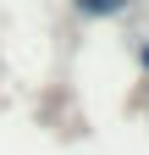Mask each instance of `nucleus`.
I'll use <instances>...</instances> for the list:
<instances>
[{
	"label": "nucleus",
	"instance_id": "nucleus-2",
	"mask_svg": "<svg viewBox=\"0 0 149 155\" xmlns=\"http://www.w3.org/2000/svg\"><path fill=\"white\" fill-rule=\"evenodd\" d=\"M138 67H144V78H149V33L138 39Z\"/></svg>",
	"mask_w": 149,
	"mask_h": 155
},
{
	"label": "nucleus",
	"instance_id": "nucleus-1",
	"mask_svg": "<svg viewBox=\"0 0 149 155\" xmlns=\"http://www.w3.org/2000/svg\"><path fill=\"white\" fill-rule=\"evenodd\" d=\"M72 6H78V17H88V22H110V17H127L133 0H72Z\"/></svg>",
	"mask_w": 149,
	"mask_h": 155
}]
</instances>
